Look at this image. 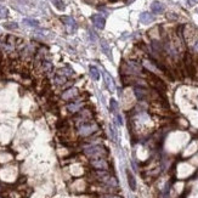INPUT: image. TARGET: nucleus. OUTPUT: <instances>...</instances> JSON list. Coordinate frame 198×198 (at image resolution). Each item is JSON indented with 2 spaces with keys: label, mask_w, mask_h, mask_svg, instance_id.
Here are the masks:
<instances>
[{
  "label": "nucleus",
  "mask_w": 198,
  "mask_h": 198,
  "mask_svg": "<svg viewBox=\"0 0 198 198\" xmlns=\"http://www.w3.org/2000/svg\"><path fill=\"white\" fill-rule=\"evenodd\" d=\"M162 44L159 43L158 40H153L152 41V49H153V51H156L157 54H159V52H162Z\"/></svg>",
  "instance_id": "nucleus-16"
},
{
  "label": "nucleus",
  "mask_w": 198,
  "mask_h": 198,
  "mask_svg": "<svg viewBox=\"0 0 198 198\" xmlns=\"http://www.w3.org/2000/svg\"><path fill=\"white\" fill-rule=\"evenodd\" d=\"M97 130V124L96 123H84L83 125H80L78 129L80 136H89L93 133H95Z\"/></svg>",
  "instance_id": "nucleus-2"
},
{
  "label": "nucleus",
  "mask_w": 198,
  "mask_h": 198,
  "mask_svg": "<svg viewBox=\"0 0 198 198\" xmlns=\"http://www.w3.org/2000/svg\"><path fill=\"white\" fill-rule=\"evenodd\" d=\"M188 4H190V5H195V4H198V0H188Z\"/></svg>",
  "instance_id": "nucleus-26"
},
{
  "label": "nucleus",
  "mask_w": 198,
  "mask_h": 198,
  "mask_svg": "<svg viewBox=\"0 0 198 198\" xmlns=\"http://www.w3.org/2000/svg\"><path fill=\"white\" fill-rule=\"evenodd\" d=\"M57 74H61V76H63V77H72L73 76V69L71 68V67H64V68H61L59 71V73Z\"/></svg>",
  "instance_id": "nucleus-14"
},
{
  "label": "nucleus",
  "mask_w": 198,
  "mask_h": 198,
  "mask_svg": "<svg viewBox=\"0 0 198 198\" xmlns=\"http://www.w3.org/2000/svg\"><path fill=\"white\" fill-rule=\"evenodd\" d=\"M111 111L114 113V114H118L117 112H118V105H117V102H116V100H111Z\"/></svg>",
  "instance_id": "nucleus-21"
},
{
  "label": "nucleus",
  "mask_w": 198,
  "mask_h": 198,
  "mask_svg": "<svg viewBox=\"0 0 198 198\" xmlns=\"http://www.w3.org/2000/svg\"><path fill=\"white\" fill-rule=\"evenodd\" d=\"M126 178H128L129 187H130L133 191H135V190H136V180H135L134 175L131 174V171H130V170H126Z\"/></svg>",
  "instance_id": "nucleus-9"
},
{
  "label": "nucleus",
  "mask_w": 198,
  "mask_h": 198,
  "mask_svg": "<svg viewBox=\"0 0 198 198\" xmlns=\"http://www.w3.org/2000/svg\"><path fill=\"white\" fill-rule=\"evenodd\" d=\"M83 105H84L83 102H73V103H69V105L67 106V109H68L69 112H72V113H77L80 108L83 107Z\"/></svg>",
  "instance_id": "nucleus-10"
},
{
  "label": "nucleus",
  "mask_w": 198,
  "mask_h": 198,
  "mask_svg": "<svg viewBox=\"0 0 198 198\" xmlns=\"http://www.w3.org/2000/svg\"><path fill=\"white\" fill-rule=\"evenodd\" d=\"M91 21H93V23H94V26H95L96 28H99V29H103V28H105L106 20H105L103 16H101L99 14L93 15V16H91Z\"/></svg>",
  "instance_id": "nucleus-4"
},
{
  "label": "nucleus",
  "mask_w": 198,
  "mask_h": 198,
  "mask_svg": "<svg viewBox=\"0 0 198 198\" xmlns=\"http://www.w3.org/2000/svg\"><path fill=\"white\" fill-rule=\"evenodd\" d=\"M91 165H93L94 168H96V169H101V170H106V169L108 168V164H107V162H106L105 159H102V158L94 159V160L91 162Z\"/></svg>",
  "instance_id": "nucleus-7"
},
{
  "label": "nucleus",
  "mask_w": 198,
  "mask_h": 198,
  "mask_svg": "<svg viewBox=\"0 0 198 198\" xmlns=\"http://www.w3.org/2000/svg\"><path fill=\"white\" fill-rule=\"evenodd\" d=\"M111 134H112V139L114 140V141H118V136H117V130H116V128H114V125H111Z\"/></svg>",
  "instance_id": "nucleus-23"
},
{
  "label": "nucleus",
  "mask_w": 198,
  "mask_h": 198,
  "mask_svg": "<svg viewBox=\"0 0 198 198\" xmlns=\"http://www.w3.org/2000/svg\"><path fill=\"white\" fill-rule=\"evenodd\" d=\"M78 95V90L76 88H71V89H67L66 91L62 93L61 97L63 100H71V99H74L76 96Z\"/></svg>",
  "instance_id": "nucleus-6"
},
{
  "label": "nucleus",
  "mask_w": 198,
  "mask_h": 198,
  "mask_svg": "<svg viewBox=\"0 0 198 198\" xmlns=\"http://www.w3.org/2000/svg\"><path fill=\"white\" fill-rule=\"evenodd\" d=\"M7 15H9V10H7L4 5H0V17L4 19V17H6Z\"/></svg>",
  "instance_id": "nucleus-22"
},
{
  "label": "nucleus",
  "mask_w": 198,
  "mask_h": 198,
  "mask_svg": "<svg viewBox=\"0 0 198 198\" xmlns=\"http://www.w3.org/2000/svg\"><path fill=\"white\" fill-rule=\"evenodd\" d=\"M151 10H152L153 14H162L163 10H164V7H163V5H162L159 1H153V2L151 4Z\"/></svg>",
  "instance_id": "nucleus-11"
},
{
  "label": "nucleus",
  "mask_w": 198,
  "mask_h": 198,
  "mask_svg": "<svg viewBox=\"0 0 198 198\" xmlns=\"http://www.w3.org/2000/svg\"><path fill=\"white\" fill-rule=\"evenodd\" d=\"M66 80H67V78L63 77V76H61V74H56V76H55V83H56L57 85H63V84L66 83Z\"/></svg>",
  "instance_id": "nucleus-18"
},
{
  "label": "nucleus",
  "mask_w": 198,
  "mask_h": 198,
  "mask_svg": "<svg viewBox=\"0 0 198 198\" xmlns=\"http://www.w3.org/2000/svg\"><path fill=\"white\" fill-rule=\"evenodd\" d=\"M90 76H91V78H93L94 80L100 79V73H99V71H97V68H96V67H94V66H91V67H90Z\"/></svg>",
  "instance_id": "nucleus-15"
},
{
  "label": "nucleus",
  "mask_w": 198,
  "mask_h": 198,
  "mask_svg": "<svg viewBox=\"0 0 198 198\" xmlns=\"http://www.w3.org/2000/svg\"><path fill=\"white\" fill-rule=\"evenodd\" d=\"M192 51L195 52V54H198V38L195 41H193V44H192Z\"/></svg>",
  "instance_id": "nucleus-24"
},
{
  "label": "nucleus",
  "mask_w": 198,
  "mask_h": 198,
  "mask_svg": "<svg viewBox=\"0 0 198 198\" xmlns=\"http://www.w3.org/2000/svg\"><path fill=\"white\" fill-rule=\"evenodd\" d=\"M101 47H102V50L106 52V55H107L108 57H111V50H109V46L107 45L106 41H102V43H101Z\"/></svg>",
  "instance_id": "nucleus-20"
},
{
  "label": "nucleus",
  "mask_w": 198,
  "mask_h": 198,
  "mask_svg": "<svg viewBox=\"0 0 198 198\" xmlns=\"http://www.w3.org/2000/svg\"><path fill=\"white\" fill-rule=\"evenodd\" d=\"M103 79H105V83H106L107 89H108L111 93H114V91H116V84H114L113 78H112L107 72H103Z\"/></svg>",
  "instance_id": "nucleus-5"
},
{
  "label": "nucleus",
  "mask_w": 198,
  "mask_h": 198,
  "mask_svg": "<svg viewBox=\"0 0 198 198\" xmlns=\"http://www.w3.org/2000/svg\"><path fill=\"white\" fill-rule=\"evenodd\" d=\"M51 1H52V4H54L59 10H64L66 5H64V2H63L62 0H51Z\"/></svg>",
  "instance_id": "nucleus-19"
},
{
  "label": "nucleus",
  "mask_w": 198,
  "mask_h": 198,
  "mask_svg": "<svg viewBox=\"0 0 198 198\" xmlns=\"http://www.w3.org/2000/svg\"><path fill=\"white\" fill-rule=\"evenodd\" d=\"M19 1H21V2H28V0H19Z\"/></svg>",
  "instance_id": "nucleus-27"
},
{
  "label": "nucleus",
  "mask_w": 198,
  "mask_h": 198,
  "mask_svg": "<svg viewBox=\"0 0 198 198\" xmlns=\"http://www.w3.org/2000/svg\"><path fill=\"white\" fill-rule=\"evenodd\" d=\"M23 23L29 26V27H38L39 26V22L37 20H31V19H24L23 20Z\"/></svg>",
  "instance_id": "nucleus-17"
},
{
  "label": "nucleus",
  "mask_w": 198,
  "mask_h": 198,
  "mask_svg": "<svg viewBox=\"0 0 198 198\" xmlns=\"http://www.w3.org/2000/svg\"><path fill=\"white\" fill-rule=\"evenodd\" d=\"M84 153L91 158H100L106 155V150L102 146H89L84 148Z\"/></svg>",
  "instance_id": "nucleus-1"
},
{
  "label": "nucleus",
  "mask_w": 198,
  "mask_h": 198,
  "mask_svg": "<svg viewBox=\"0 0 198 198\" xmlns=\"http://www.w3.org/2000/svg\"><path fill=\"white\" fill-rule=\"evenodd\" d=\"M61 21L63 22V24H64V27H66L67 33H69V34L76 33V31H77L78 26H77V22H76V20H74L73 17H71V16H63V17L61 19Z\"/></svg>",
  "instance_id": "nucleus-3"
},
{
  "label": "nucleus",
  "mask_w": 198,
  "mask_h": 198,
  "mask_svg": "<svg viewBox=\"0 0 198 198\" xmlns=\"http://www.w3.org/2000/svg\"><path fill=\"white\" fill-rule=\"evenodd\" d=\"M19 26H17V23H15V22H11V23H7V24H5V28H9V29H16Z\"/></svg>",
  "instance_id": "nucleus-25"
},
{
  "label": "nucleus",
  "mask_w": 198,
  "mask_h": 198,
  "mask_svg": "<svg viewBox=\"0 0 198 198\" xmlns=\"http://www.w3.org/2000/svg\"><path fill=\"white\" fill-rule=\"evenodd\" d=\"M41 68H43V71H44L45 73H51L52 69H54V66H52L51 62L44 60V61H41Z\"/></svg>",
  "instance_id": "nucleus-13"
},
{
  "label": "nucleus",
  "mask_w": 198,
  "mask_h": 198,
  "mask_svg": "<svg viewBox=\"0 0 198 198\" xmlns=\"http://www.w3.org/2000/svg\"><path fill=\"white\" fill-rule=\"evenodd\" d=\"M140 21H141L143 24H148V23H151V22L153 21V16H152V14H150V12H142L141 16H140Z\"/></svg>",
  "instance_id": "nucleus-12"
},
{
  "label": "nucleus",
  "mask_w": 198,
  "mask_h": 198,
  "mask_svg": "<svg viewBox=\"0 0 198 198\" xmlns=\"http://www.w3.org/2000/svg\"><path fill=\"white\" fill-rule=\"evenodd\" d=\"M134 93H135V96L139 100H145L148 95V91L145 88H141V86H135L134 88Z\"/></svg>",
  "instance_id": "nucleus-8"
}]
</instances>
